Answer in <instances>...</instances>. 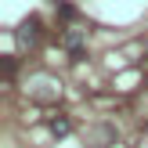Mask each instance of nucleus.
<instances>
[{"label": "nucleus", "instance_id": "obj_1", "mask_svg": "<svg viewBox=\"0 0 148 148\" xmlns=\"http://www.w3.org/2000/svg\"><path fill=\"white\" fill-rule=\"evenodd\" d=\"M18 40L25 43V47H33V43L40 40V18H36V14H33V18H25V22L18 25Z\"/></svg>", "mask_w": 148, "mask_h": 148}, {"label": "nucleus", "instance_id": "obj_2", "mask_svg": "<svg viewBox=\"0 0 148 148\" xmlns=\"http://www.w3.org/2000/svg\"><path fill=\"white\" fill-rule=\"evenodd\" d=\"M51 130H54L58 137H65V134H69V123H65V119H54V127H51Z\"/></svg>", "mask_w": 148, "mask_h": 148}]
</instances>
